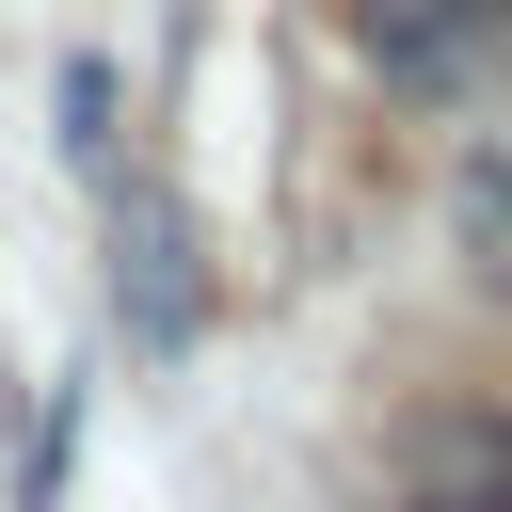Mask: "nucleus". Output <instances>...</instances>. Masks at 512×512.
Listing matches in <instances>:
<instances>
[{
  "mask_svg": "<svg viewBox=\"0 0 512 512\" xmlns=\"http://www.w3.org/2000/svg\"><path fill=\"white\" fill-rule=\"evenodd\" d=\"M448 240H464L480 272H512V128L464 144V176H448Z\"/></svg>",
  "mask_w": 512,
  "mask_h": 512,
  "instance_id": "nucleus-3",
  "label": "nucleus"
},
{
  "mask_svg": "<svg viewBox=\"0 0 512 512\" xmlns=\"http://www.w3.org/2000/svg\"><path fill=\"white\" fill-rule=\"evenodd\" d=\"M352 48L384 96H464L512 48V0H352Z\"/></svg>",
  "mask_w": 512,
  "mask_h": 512,
  "instance_id": "nucleus-1",
  "label": "nucleus"
},
{
  "mask_svg": "<svg viewBox=\"0 0 512 512\" xmlns=\"http://www.w3.org/2000/svg\"><path fill=\"white\" fill-rule=\"evenodd\" d=\"M400 496L416 512H512V400H464L400 448Z\"/></svg>",
  "mask_w": 512,
  "mask_h": 512,
  "instance_id": "nucleus-2",
  "label": "nucleus"
}]
</instances>
